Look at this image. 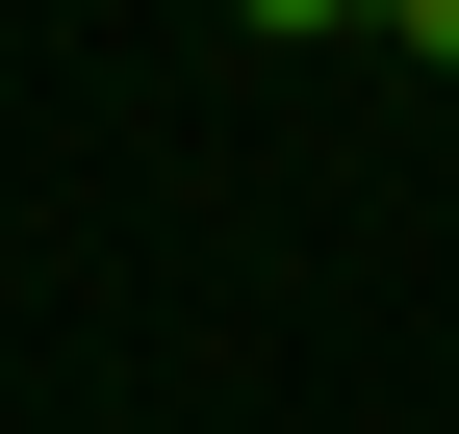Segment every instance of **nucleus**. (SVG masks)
I'll list each match as a JSON object with an SVG mask.
<instances>
[{
	"label": "nucleus",
	"mask_w": 459,
	"mask_h": 434,
	"mask_svg": "<svg viewBox=\"0 0 459 434\" xmlns=\"http://www.w3.org/2000/svg\"><path fill=\"white\" fill-rule=\"evenodd\" d=\"M383 51H409V77H459V0H409V26H383Z\"/></svg>",
	"instance_id": "f257e3e1"
}]
</instances>
